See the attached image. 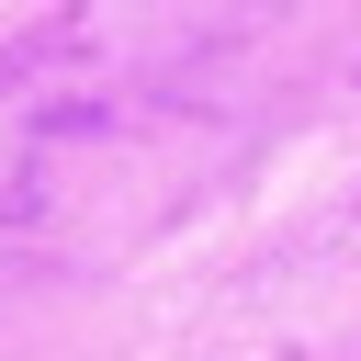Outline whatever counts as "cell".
Wrapping results in <instances>:
<instances>
[]
</instances>
